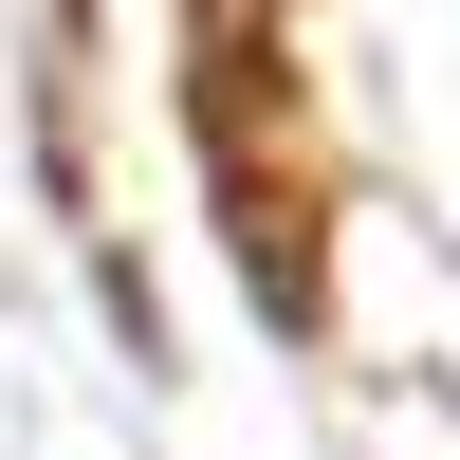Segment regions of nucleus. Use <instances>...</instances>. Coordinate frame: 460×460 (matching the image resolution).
Returning a JSON list of instances; mask_svg holds the SVG:
<instances>
[{"label": "nucleus", "mask_w": 460, "mask_h": 460, "mask_svg": "<svg viewBox=\"0 0 460 460\" xmlns=\"http://www.w3.org/2000/svg\"><path fill=\"white\" fill-rule=\"evenodd\" d=\"M203 166H221V240L277 314H314V184H295V111H258V37H203Z\"/></svg>", "instance_id": "obj_1"}, {"label": "nucleus", "mask_w": 460, "mask_h": 460, "mask_svg": "<svg viewBox=\"0 0 460 460\" xmlns=\"http://www.w3.org/2000/svg\"><path fill=\"white\" fill-rule=\"evenodd\" d=\"M184 19H203V37H277V0H184Z\"/></svg>", "instance_id": "obj_2"}]
</instances>
